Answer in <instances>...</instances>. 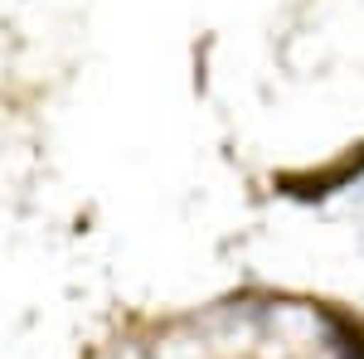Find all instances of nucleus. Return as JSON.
Masks as SVG:
<instances>
[{
  "mask_svg": "<svg viewBox=\"0 0 364 359\" xmlns=\"http://www.w3.org/2000/svg\"><path fill=\"white\" fill-rule=\"evenodd\" d=\"M209 78L257 170L311 180L364 161V0H238Z\"/></svg>",
  "mask_w": 364,
  "mask_h": 359,
  "instance_id": "f257e3e1",
  "label": "nucleus"
},
{
  "mask_svg": "<svg viewBox=\"0 0 364 359\" xmlns=\"http://www.w3.org/2000/svg\"><path fill=\"white\" fill-rule=\"evenodd\" d=\"M107 359H228V355H224V345L204 331H195V335L166 331V335H156V340H127Z\"/></svg>",
  "mask_w": 364,
  "mask_h": 359,
  "instance_id": "f03ea898",
  "label": "nucleus"
}]
</instances>
